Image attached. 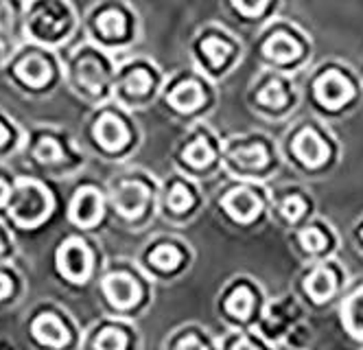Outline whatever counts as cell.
I'll return each instance as SVG.
<instances>
[{
    "instance_id": "f1b7e54d",
    "label": "cell",
    "mask_w": 363,
    "mask_h": 350,
    "mask_svg": "<svg viewBox=\"0 0 363 350\" xmlns=\"http://www.w3.org/2000/svg\"><path fill=\"white\" fill-rule=\"evenodd\" d=\"M153 86H155V79H153V72L147 66H136L132 70H127L125 77H123V82H121L123 92L129 99H145V97H149Z\"/></svg>"
},
{
    "instance_id": "e0dca14e",
    "label": "cell",
    "mask_w": 363,
    "mask_h": 350,
    "mask_svg": "<svg viewBox=\"0 0 363 350\" xmlns=\"http://www.w3.org/2000/svg\"><path fill=\"white\" fill-rule=\"evenodd\" d=\"M167 103L179 114H193L206 103L203 84L195 77H182L167 90Z\"/></svg>"
},
{
    "instance_id": "8fae6325",
    "label": "cell",
    "mask_w": 363,
    "mask_h": 350,
    "mask_svg": "<svg viewBox=\"0 0 363 350\" xmlns=\"http://www.w3.org/2000/svg\"><path fill=\"white\" fill-rule=\"evenodd\" d=\"M103 295L108 302L123 313H132L147 300V289L132 272H112L101 283Z\"/></svg>"
},
{
    "instance_id": "1f68e13d",
    "label": "cell",
    "mask_w": 363,
    "mask_h": 350,
    "mask_svg": "<svg viewBox=\"0 0 363 350\" xmlns=\"http://www.w3.org/2000/svg\"><path fill=\"white\" fill-rule=\"evenodd\" d=\"M96 26H99V33L108 40H116V38H123L125 31H127V18L123 11L118 9H110V11H103L96 20Z\"/></svg>"
},
{
    "instance_id": "4fadbf2b",
    "label": "cell",
    "mask_w": 363,
    "mask_h": 350,
    "mask_svg": "<svg viewBox=\"0 0 363 350\" xmlns=\"http://www.w3.org/2000/svg\"><path fill=\"white\" fill-rule=\"evenodd\" d=\"M302 42L287 29V26H276L261 42V55L265 62L278 68H289L302 60Z\"/></svg>"
},
{
    "instance_id": "6da1fadb",
    "label": "cell",
    "mask_w": 363,
    "mask_h": 350,
    "mask_svg": "<svg viewBox=\"0 0 363 350\" xmlns=\"http://www.w3.org/2000/svg\"><path fill=\"white\" fill-rule=\"evenodd\" d=\"M267 300L263 287L254 278L235 276L219 291L217 313L225 329H256Z\"/></svg>"
},
{
    "instance_id": "cb8c5ba5",
    "label": "cell",
    "mask_w": 363,
    "mask_h": 350,
    "mask_svg": "<svg viewBox=\"0 0 363 350\" xmlns=\"http://www.w3.org/2000/svg\"><path fill=\"white\" fill-rule=\"evenodd\" d=\"M256 103L261 110H267V112H282L284 107L289 105V99H291V92L284 84V79L280 77H269L263 86H258L256 90Z\"/></svg>"
},
{
    "instance_id": "d6a6232c",
    "label": "cell",
    "mask_w": 363,
    "mask_h": 350,
    "mask_svg": "<svg viewBox=\"0 0 363 350\" xmlns=\"http://www.w3.org/2000/svg\"><path fill=\"white\" fill-rule=\"evenodd\" d=\"M313 339H315L313 327H311L306 319H302L300 324L294 327L291 333L284 337L282 348H287V350H311V344H313Z\"/></svg>"
},
{
    "instance_id": "8d00e7d4",
    "label": "cell",
    "mask_w": 363,
    "mask_h": 350,
    "mask_svg": "<svg viewBox=\"0 0 363 350\" xmlns=\"http://www.w3.org/2000/svg\"><path fill=\"white\" fill-rule=\"evenodd\" d=\"M9 293H11V280H9L7 276L0 274V300L7 298Z\"/></svg>"
},
{
    "instance_id": "d590c367",
    "label": "cell",
    "mask_w": 363,
    "mask_h": 350,
    "mask_svg": "<svg viewBox=\"0 0 363 350\" xmlns=\"http://www.w3.org/2000/svg\"><path fill=\"white\" fill-rule=\"evenodd\" d=\"M11 197V188L5 180H0V206H5Z\"/></svg>"
},
{
    "instance_id": "7a4b0ae2",
    "label": "cell",
    "mask_w": 363,
    "mask_h": 350,
    "mask_svg": "<svg viewBox=\"0 0 363 350\" xmlns=\"http://www.w3.org/2000/svg\"><path fill=\"white\" fill-rule=\"evenodd\" d=\"M348 276L340 261L324 258L318 263H308L302 276L298 278V298L311 311H322L333 302H340L346 291Z\"/></svg>"
},
{
    "instance_id": "ab89813d",
    "label": "cell",
    "mask_w": 363,
    "mask_h": 350,
    "mask_svg": "<svg viewBox=\"0 0 363 350\" xmlns=\"http://www.w3.org/2000/svg\"><path fill=\"white\" fill-rule=\"evenodd\" d=\"M0 250H3V244H0Z\"/></svg>"
},
{
    "instance_id": "3957f363",
    "label": "cell",
    "mask_w": 363,
    "mask_h": 350,
    "mask_svg": "<svg viewBox=\"0 0 363 350\" xmlns=\"http://www.w3.org/2000/svg\"><path fill=\"white\" fill-rule=\"evenodd\" d=\"M267 197L254 182H239L232 184L230 188L219 195V210L223 217L241 228H250L263 219V214L267 212Z\"/></svg>"
},
{
    "instance_id": "603a6c76",
    "label": "cell",
    "mask_w": 363,
    "mask_h": 350,
    "mask_svg": "<svg viewBox=\"0 0 363 350\" xmlns=\"http://www.w3.org/2000/svg\"><path fill=\"white\" fill-rule=\"evenodd\" d=\"M219 350H278L256 329H225L219 337Z\"/></svg>"
},
{
    "instance_id": "8992f818",
    "label": "cell",
    "mask_w": 363,
    "mask_h": 350,
    "mask_svg": "<svg viewBox=\"0 0 363 350\" xmlns=\"http://www.w3.org/2000/svg\"><path fill=\"white\" fill-rule=\"evenodd\" d=\"M191 265V252L184 248L182 241L175 239H162L155 241L145 252V267L149 276L162 278V280H175L182 276Z\"/></svg>"
},
{
    "instance_id": "30bf717a",
    "label": "cell",
    "mask_w": 363,
    "mask_h": 350,
    "mask_svg": "<svg viewBox=\"0 0 363 350\" xmlns=\"http://www.w3.org/2000/svg\"><path fill=\"white\" fill-rule=\"evenodd\" d=\"M291 160L302 171H320L330 155V145L315 127H300L289 141Z\"/></svg>"
},
{
    "instance_id": "7c38bea8",
    "label": "cell",
    "mask_w": 363,
    "mask_h": 350,
    "mask_svg": "<svg viewBox=\"0 0 363 350\" xmlns=\"http://www.w3.org/2000/svg\"><path fill=\"white\" fill-rule=\"evenodd\" d=\"M153 202L149 184L140 180H125L112 188V204L116 212L127 222L143 219Z\"/></svg>"
},
{
    "instance_id": "52a82bcc",
    "label": "cell",
    "mask_w": 363,
    "mask_h": 350,
    "mask_svg": "<svg viewBox=\"0 0 363 350\" xmlns=\"http://www.w3.org/2000/svg\"><path fill=\"white\" fill-rule=\"evenodd\" d=\"M294 248L306 263L333 258L337 252V234L322 219H308L294 230Z\"/></svg>"
},
{
    "instance_id": "e575fe53",
    "label": "cell",
    "mask_w": 363,
    "mask_h": 350,
    "mask_svg": "<svg viewBox=\"0 0 363 350\" xmlns=\"http://www.w3.org/2000/svg\"><path fill=\"white\" fill-rule=\"evenodd\" d=\"M269 3L272 0H232V7L237 9V13H241L245 18H258L265 13Z\"/></svg>"
},
{
    "instance_id": "836d02e7",
    "label": "cell",
    "mask_w": 363,
    "mask_h": 350,
    "mask_svg": "<svg viewBox=\"0 0 363 350\" xmlns=\"http://www.w3.org/2000/svg\"><path fill=\"white\" fill-rule=\"evenodd\" d=\"M35 158L40 160V163H46V165L60 163V160H62V147L53 138H42L35 145Z\"/></svg>"
},
{
    "instance_id": "5bb4252c",
    "label": "cell",
    "mask_w": 363,
    "mask_h": 350,
    "mask_svg": "<svg viewBox=\"0 0 363 350\" xmlns=\"http://www.w3.org/2000/svg\"><path fill=\"white\" fill-rule=\"evenodd\" d=\"M57 267L60 272L72 280V283H84L92 272V254L88 246L79 239H70L57 250Z\"/></svg>"
},
{
    "instance_id": "9c48e42d",
    "label": "cell",
    "mask_w": 363,
    "mask_h": 350,
    "mask_svg": "<svg viewBox=\"0 0 363 350\" xmlns=\"http://www.w3.org/2000/svg\"><path fill=\"white\" fill-rule=\"evenodd\" d=\"M50 210H53V197L46 188L33 180H20L16 188V197L11 204V214L20 226H38L42 224Z\"/></svg>"
},
{
    "instance_id": "9a60e30c",
    "label": "cell",
    "mask_w": 363,
    "mask_h": 350,
    "mask_svg": "<svg viewBox=\"0 0 363 350\" xmlns=\"http://www.w3.org/2000/svg\"><path fill=\"white\" fill-rule=\"evenodd\" d=\"M179 163L191 173H211L219 163L215 141L206 131H197L195 136L186 143V147L182 149Z\"/></svg>"
},
{
    "instance_id": "2e32d148",
    "label": "cell",
    "mask_w": 363,
    "mask_h": 350,
    "mask_svg": "<svg viewBox=\"0 0 363 350\" xmlns=\"http://www.w3.org/2000/svg\"><path fill=\"white\" fill-rule=\"evenodd\" d=\"M274 217L287 228H298L308 222L311 214V199L302 191H282L272 199Z\"/></svg>"
},
{
    "instance_id": "83f0119b",
    "label": "cell",
    "mask_w": 363,
    "mask_h": 350,
    "mask_svg": "<svg viewBox=\"0 0 363 350\" xmlns=\"http://www.w3.org/2000/svg\"><path fill=\"white\" fill-rule=\"evenodd\" d=\"M134 333L136 331L127 329L123 324L106 327L94 337V350H132Z\"/></svg>"
},
{
    "instance_id": "7402d4cb",
    "label": "cell",
    "mask_w": 363,
    "mask_h": 350,
    "mask_svg": "<svg viewBox=\"0 0 363 350\" xmlns=\"http://www.w3.org/2000/svg\"><path fill=\"white\" fill-rule=\"evenodd\" d=\"M94 133H96L99 145L112 153L129 145V129L116 114H103L94 125Z\"/></svg>"
},
{
    "instance_id": "277c9868",
    "label": "cell",
    "mask_w": 363,
    "mask_h": 350,
    "mask_svg": "<svg viewBox=\"0 0 363 350\" xmlns=\"http://www.w3.org/2000/svg\"><path fill=\"white\" fill-rule=\"evenodd\" d=\"M306 315L304 302L296 293H284L278 298H269L265 305V311L256 324V331L261 333L267 341L282 348V341L291 333L294 327H298Z\"/></svg>"
},
{
    "instance_id": "f546056e",
    "label": "cell",
    "mask_w": 363,
    "mask_h": 350,
    "mask_svg": "<svg viewBox=\"0 0 363 350\" xmlns=\"http://www.w3.org/2000/svg\"><path fill=\"white\" fill-rule=\"evenodd\" d=\"M16 75L22 79L24 84H29L33 88H40V86H44L50 79V66L40 55H31V58H24L16 66Z\"/></svg>"
},
{
    "instance_id": "d6986e66",
    "label": "cell",
    "mask_w": 363,
    "mask_h": 350,
    "mask_svg": "<svg viewBox=\"0 0 363 350\" xmlns=\"http://www.w3.org/2000/svg\"><path fill=\"white\" fill-rule=\"evenodd\" d=\"M164 350H219V341L206 327L191 322L169 333Z\"/></svg>"
},
{
    "instance_id": "484cf974",
    "label": "cell",
    "mask_w": 363,
    "mask_h": 350,
    "mask_svg": "<svg viewBox=\"0 0 363 350\" xmlns=\"http://www.w3.org/2000/svg\"><path fill=\"white\" fill-rule=\"evenodd\" d=\"M62 5L53 3V0H44V9H35L33 13V31L40 35V38H55L60 35L62 31H66V13L62 16Z\"/></svg>"
},
{
    "instance_id": "d4e9b609",
    "label": "cell",
    "mask_w": 363,
    "mask_h": 350,
    "mask_svg": "<svg viewBox=\"0 0 363 350\" xmlns=\"http://www.w3.org/2000/svg\"><path fill=\"white\" fill-rule=\"evenodd\" d=\"M33 335L40 344L50 346V348H64L70 339L68 329L57 315L44 313L33 322Z\"/></svg>"
},
{
    "instance_id": "f35d334b",
    "label": "cell",
    "mask_w": 363,
    "mask_h": 350,
    "mask_svg": "<svg viewBox=\"0 0 363 350\" xmlns=\"http://www.w3.org/2000/svg\"><path fill=\"white\" fill-rule=\"evenodd\" d=\"M7 141H9V131H7V127L3 123H0V147H3Z\"/></svg>"
},
{
    "instance_id": "44dd1931",
    "label": "cell",
    "mask_w": 363,
    "mask_h": 350,
    "mask_svg": "<svg viewBox=\"0 0 363 350\" xmlns=\"http://www.w3.org/2000/svg\"><path fill=\"white\" fill-rule=\"evenodd\" d=\"M103 214V197L96 188L86 186L74 193L70 202V219L82 228H92Z\"/></svg>"
},
{
    "instance_id": "ac0fdd59",
    "label": "cell",
    "mask_w": 363,
    "mask_h": 350,
    "mask_svg": "<svg viewBox=\"0 0 363 350\" xmlns=\"http://www.w3.org/2000/svg\"><path fill=\"white\" fill-rule=\"evenodd\" d=\"M162 208L164 214L175 222H182L191 217L197 208V193L195 188L184 182V180H171L164 188V195H162Z\"/></svg>"
},
{
    "instance_id": "60d3db41",
    "label": "cell",
    "mask_w": 363,
    "mask_h": 350,
    "mask_svg": "<svg viewBox=\"0 0 363 350\" xmlns=\"http://www.w3.org/2000/svg\"><path fill=\"white\" fill-rule=\"evenodd\" d=\"M361 350H363V348H361Z\"/></svg>"
},
{
    "instance_id": "4316f807",
    "label": "cell",
    "mask_w": 363,
    "mask_h": 350,
    "mask_svg": "<svg viewBox=\"0 0 363 350\" xmlns=\"http://www.w3.org/2000/svg\"><path fill=\"white\" fill-rule=\"evenodd\" d=\"M197 48H199L201 60L208 64V68H213V70L223 68L228 64V60L232 58V50H235L232 42L225 40L219 33H208L206 38H201L199 44H197Z\"/></svg>"
},
{
    "instance_id": "5b68a950",
    "label": "cell",
    "mask_w": 363,
    "mask_h": 350,
    "mask_svg": "<svg viewBox=\"0 0 363 350\" xmlns=\"http://www.w3.org/2000/svg\"><path fill=\"white\" fill-rule=\"evenodd\" d=\"M223 165L232 175L241 180H256L265 175L272 167L269 147L261 138H237L225 145Z\"/></svg>"
},
{
    "instance_id": "74e56055",
    "label": "cell",
    "mask_w": 363,
    "mask_h": 350,
    "mask_svg": "<svg viewBox=\"0 0 363 350\" xmlns=\"http://www.w3.org/2000/svg\"><path fill=\"white\" fill-rule=\"evenodd\" d=\"M354 241H357L359 252L363 254V222H359V224L354 226Z\"/></svg>"
},
{
    "instance_id": "ffe728a7",
    "label": "cell",
    "mask_w": 363,
    "mask_h": 350,
    "mask_svg": "<svg viewBox=\"0 0 363 350\" xmlns=\"http://www.w3.org/2000/svg\"><path fill=\"white\" fill-rule=\"evenodd\" d=\"M340 324L350 339L363 346V283L344 291L340 300Z\"/></svg>"
},
{
    "instance_id": "ba28073f",
    "label": "cell",
    "mask_w": 363,
    "mask_h": 350,
    "mask_svg": "<svg viewBox=\"0 0 363 350\" xmlns=\"http://www.w3.org/2000/svg\"><path fill=\"white\" fill-rule=\"evenodd\" d=\"M315 103L324 112H340L354 99V84L352 79L337 66L324 68L320 75H315L313 86H311Z\"/></svg>"
},
{
    "instance_id": "4dcf8cb0",
    "label": "cell",
    "mask_w": 363,
    "mask_h": 350,
    "mask_svg": "<svg viewBox=\"0 0 363 350\" xmlns=\"http://www.w3.org/2000/svg\"><path fill=\"white\" fill-rule=\"evenodd\" d=\"M77 79H79V84L88 92L96 94L103 88V84H106L108 72L94 58H84L79 64H77Z\"/></svg>"
}]
</instances>
